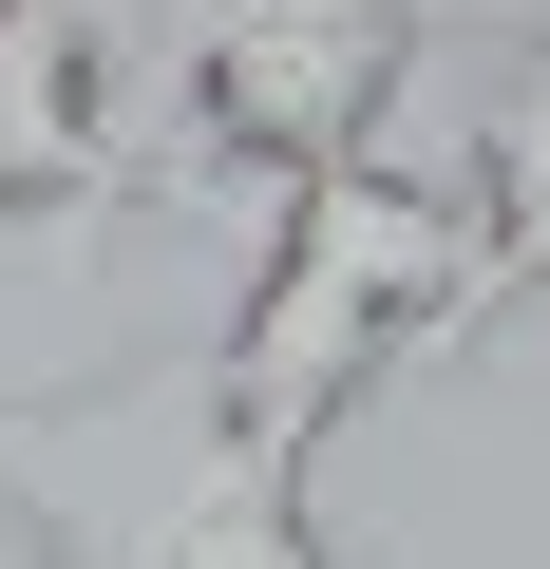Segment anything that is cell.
Instances as JSON below:
<instances>
[{"instance_id":"1","label":"cell","mask_w":550,"mask_h":569,"mask_svg":"<svg viewBox=\"0 0 550 569\" xmlns=\"http://www.w3.org/2000/svg\"><path fill=\"white\" fill-rule=\"evenodd\" d=\"M0 531H20V569H342L304 475L228 418L209 342L0 399Z\"/></svg>"},{"instance_id":"2","label":"cell","mask_w":550,"mask_h":569,"mask_svg":"<svg viewBox=\"0 0 550 569\" xmlns=\"http://www.w3.org/2000/svg\"><path fill=\"white\" fill-rule=\"evenodd\" d=\"M437 342H474V190L361 152V171H304L286 190L266 284H247V323L209 342V380H228V418L286 456V475H323V437L399 361H437Z\"/></svg>"},{"instance_id":"5","label":"cell","mask_w":550,"mask_h":569,"mask_svg":"<svg viewBox=\"0 0 550 569\" xmlns=\"http://www.w3.org/2000/svg\"><path fill=\"white\" fill-rule=\"evenodd\" d=\"M39 20L114 77V133H133V171H171V0H39Z\"/></svg>"},{"instance_id":"4","label":"cell","mask_w":550,"mask_h":569,"mask_svg":"<svg viewBox=\"0 0 550 569\" xmlns=\"http://www.w3.org/2000/svg\"><path fill=\"white\" fill-rule=\"evenodd\" d=\"M456 190H474V323H493V305H550V20H531L512 96L474 114Z\"/></svg>"},{"instance_id":"3","label":"cell","mask_w":550,"mask_h":569,"mask_svg":"<svg viewBox=\"0 0 550 569\" xmlns=\"http://www.w3.org/2000/svg\"><path fill=\"white\" fill-rule=\"evenodd\" d=\"M114 190H152L133 171V133H114V77L39 20V0H0V228H96Z\"/></svg>"}]
</instances>
